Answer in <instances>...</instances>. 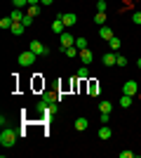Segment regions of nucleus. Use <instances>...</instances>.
Here are the masks:
<instances>
[{
  "mask_svg": "<svg viewBox=\"0 0 141 158\" xmlns=\"http://www.w3.org/2000/svg\"><path fill=\"white\" fill-rule=\"evenodd\" d=\"M14 142H17V132L10 130V127H2V132H0V144L5 146V149H10V146H14Z\"/></svg>",
  "mask_w": 141,
  "mask_h": 158,
  "instance_id": "nucleus-1",
  "label": "nucleus"
},
{
  "mask_svg": "<svg viewBox=\"0 0 141 158\" xmlns=\"http://www.w3.org/2000/svg\"><path fill=\"white\" fill-rule=\"evenodd\" d=\"M28 50H31V52H35L38 57H47V54H49V47H47V45H42L40 40H31Z\"/></svg>",
  "mask_w": 141,
  "mask_h": 158,
  "instance_id": "nucleus-2",
  "label": "nucleus"
},
{
  "mask_svg": "<svg viewBox=\"0 0 141 158\" xmlns=\"http://www.w3.org/2000/svg\"><path fill=\"white\" fill-rule=\"evenodd\" d=\"M35 59H38V54L31 52V50H26V52H21V54H19V64H21V66H33Z\"/></svg>",
  "mask_w": 141,
  "mask_h": 158,
  "instance_id": "nucleus-3",
  "label": "nucleus"
},
{
  "mask_svg": "<svg viewBox=\"0 0 141 158\" xmlns=\"http://www.w3.org/2000/svg\"><path fill=\"white\" fill-rule=\"evenodd\" d=\"M139 92V85H136V80H125L122 83V94H129V97H134Z\"/></svg>",
  "mask_w": 141,
  "mask_h": 158,
  "instance_id": "nucleus-4",
  "label": "nucleus"
},
{
  "mask_svg": "<svg viewBox=\"0 0 141 158\" xmlns=\"http://www.w3.org/2000/svg\"><path fill=\"white\" fill-rule=\"evenodd\" d=\"M101 61H104V66H115L118 64V52H113V50L106 52L104 57H101Z\"/></svg>",
  "mask_w": 141,
  "mask_h": 158,
  "instance_id": "nucleus-5",
  "label": "nucleus"
},
{
  "mask_svg": "<svg viewBox=\"0 0 141 158\" xmlns=\"http://www.w3.org/2000/svg\"><path fill=\"white\" fill-rule=\"evenodd\" d=\"M59 19L66 24V26H75L78 24V17H75L73 12H66V14H59Z\"/></svg>",
  "mask_w": 141,
  "mask_h": 158,
  "instance_id": "nucleus-6",
  "label": "nucleus"
},
{
  "mask_svg": "<svg viewBox=\"0 0 141 158\" xmlns=\"http://www.w3.org/2000/svg\"><path fill=\"white\" fill-rule=\"evenodd\" d=\"M75 45V35H71V33H61V47H73Z\"/></svg>",
  "mask_w": 141,
  "mask_h": 158,
  "instance_id": "nucleus-7",
  "label": "nucleus"
},
{
  "mask_svg": "<svg viewBox=\"0 0 141 158\" xmlns=\"http://www.w3.org/2000/svg\"><path fill=\"white\" fill-rule=\"evenodd\" d=\"M64 28H66V24H64V21H61L59 17H57V19L52 21V33H57V35H61V33H64Z\"/></svg>",
  "mask_w": 141,
  "mask_h": 158,
  "instance_id": "nucleus-8",
  "label": "nucleus"
},
{
  "mask_svg": "<svg viewBox=\"0 0 141 158\" xmlns=\"http://www.w3.org/2000/svg\"><path fill=\"white\" fill-rule=\"evenodd\" d=\"M92 59H94V54H92V50H89V47H87V50H80V61H82V64H92Z\"/></svg>",
  "mask_w": 141,
  "mask_h": 158,
  "instance_id": "nucleus-9",
  "label": "nucleus"
},
{
  "mask_svg": "<svg viewBox=\"0 0 141 158\" xmlns=\"http://www.w3.org/2000/svg\"><path fill=\"white\" fill-rule=\"evenodd\" d=\"M73 127H75L78 132H85V130L89 127V120H87V118H82V116H80V118H78V120L73 123Z\"/></svg>",
  "mask_w": 141,
  "mask_h": 158,
  "instance_id": "nucleus-10",
  "label": "nucleus"
},
{
  "mask_svg": "<svg viewBox=\"0 0 141 158\" xmlns=\"http://www.w3.org/2000/svg\"><path fill=\"white\" fill-rule=\"evenodd\" d=\"M87 90H89V94H92V97H99V94H101V85L96 83V80H89Z\"/></svg>",
  "mask_w": 141,
  "mask_h": 158,
  "instance_id": "nucleus-11",
  "label": "nucleus"
},
{
  "mask_svg": "<svg viewBox=\"0 0 141 158\" xmlns=\"http://www.w3.org/2000/svg\"><path fill=\"white\" fill-rule=\"evenodd\" d=\"M111 135H113V130H111L108 125H101V127H99V139H104V142H106V139H111Z\"/></svg>",
  "mask_w": 141,
  "mask_h": 158,
  "instance_id": "nucleus-12",
  "label": "nucleus"
},
{
  "mask_svg": "<svg viewBox=\"0 0 141 158\" xmlns=\"http://www.w3.org/2000/svg\"><path fill=\"white\" fill-rule=\"evenodd\" d=\"M99 38H104V40H111L113 38V31L108 26H99Z\"/></svg>",
  "mask_w": 141,
  "mask_h": 158,
  "instance_id": "nucleus-13",
  "label": "nucleus"
},
{
  "mask_svg": "<svg viewBox=\"0 0 141 158\" xmlns=\"http://www.w3.org/2000/svg\"><path fill=\"white\" fill-rule=\"evenodd\" d=\"M42 99H45L47 104H57V102H59V94H54V92H45V94H42Z\"/></svg>",
  "mask_w": 141,
  "mask_h": 158,
  "instance_id": "nucleus-14",
  "label": "nucleus"
},
{
  "mask_svg": "<svg viewBox=\"0 0 141 158\" xmlns=\"http://www.w3.org/2000/svg\"><path fill=\"white\" fill-rule=\"evenodd\" d=\"M24 28H26V26H24L21 21H14V24H12V28H10V31H12L14 35H21V33H24Z\"/></svg>",
  "mask_w": 141,
  "mask_h": 158,
  "instance_id": "nucleus-15",
  "label": "nucleus"
},
{
  "mask_svg": "<svg viewBox=\"0 0 141 158\" xmlns=\"http://www.w3.org/2000/svg\"><path fill=\"white\" fill-rule=\"evenodd\" d=\"M78 78H80V80H87V78H89V69H87V64H82V66H80V71H78Z\"/></svg>",
  "mask_w": 141,
  "mask_h": 158,
  "instance_id": "nucleus-16",
  "label": "nucleus"
},
{
  "mask_svg": "<svg viewBox=\"0 0 141 158\" xmlns=\"http://www.w3.org/2000/svg\"><path fill=\"white\" fill-rule=\"evenodd\" d=\"M132 99H134V97H129V94H122V97H120V106H122V109H129V106H132Z\"/></svg>",
  "mask_w": 141,
  "mask_h": 158,
  "instance_id": "nucleus-17",
  "label": "nucleus"
},
{
  "mask_svg": "<svg viewBox=\"0 0 141 158\" xmlns=\"http://www.w3.org/2000/svg\"><path fill=\"white\" fill-rule=\"evenodd\" d=\"M94 24H96V26H104V24H106V12H96V17H94Z\"/></svg>",
  "mask_w": 141,
  "mask_h": 158,
  "instance_id": "nucleus-18",
  "label": "nucleus"
},
{
  "mask_svg": "<svg viewBox=\"0 0 141 158\" xmlns=\"http://www.w3.org/2000/svg\"><path fill=\"white\" fill-rule=\"evenodd\" d=\"M108 45H111V50H113V52H118V50H120V45H122V40H120V38H111V40H108Z\"/></svg>",
  "mask_w": 141,
  "mask_h": 158,
  "instance_id": "nucleus-19",
  "label": "nucleus"
},
{
  "mask_svg": "<svg viewBox=\"0 0 141 158\" xmlns=\"http://www.w3.org/2000/svg\"><path fill=\"white\" fill-rule=\"evenodd\" d=\"M10 17H12L14 21H24V17H26V14H24V10H12V14H10Z\"/></svg>",
  "mask_w": 141,
  "mask_h": 158,
  "instance_id": "nucleus-20",
  "label": "nucleus"
},
{
  "mask_svg": "<svg viewBox=\"0 0 141 158\" xmlns=\"http://www.w3.org/2000/svg\"><path fill=\"white\" fill-rule=\"evenodd\" d=\"M99 111L101 113H111V111H113V104H111V102H101V104H99Z\"/></svg>",
  "mask_w": 141,
  "mask_h": 158,
  "instance_id": "nucleus-21",
  "label": "nucleus"
},
{
  "mask_svg": "<svg viewBox=\"0 0 141 158\" xmlns=\"http://www.w3.org/2000/svg\"><path fill=\"white\" fill-rule=\"evenodd\" d=\"M12 24H14L12 17H5V19H0V28H12Z\"/></svg>",
  "mask_w": 141,
  "mask_h": 158,
  "instance_id": "nucleus-22",
  "label": "nucleus"
},
{
  "mask_svg": "<svg viewBox=\"0 0 141 158\" xmlns=\"http://www.w3.org/2000/svg\"><path fill=\"white\" fill-rule=\"evenodd\" d=\"M14 10H24V7H28V0H12Z\"/></svg>",
  "mask_w": 141,
  "mask_h": 158,
  "instance_id": "nucleus-23",
  "label": "nucleus"
},
{
  "mask_svg": "<svg viewBox=\"0 0 141 158\" xmlns=\"http://www.w3.org/2000/svg\"><path fill=\"white\" fill-rule=\"evenodd\" d=\"M75 47H78V50H87V40L85 38H75Z\"/></svg>",
  "mask_w": 141,
  "mask_h": 158,
  "instance_id": "nucleus-24",
  "label": "nucleus"
},
{
  "mask_svg": "<svg viewBox=\"0 0 141 158\" xmlns=\"http://www.w3.org/2000/svg\"><path fill=\"white\" fill-rule=\"evenodd\" d=\"M26 14H31V17H38V14H40V7L38 5H28V12Z\"/></svg>",
  "mask_w": 141,
  "mask_h": 158,
  "instance_id": "nucleus-25",
  "label": "nucleus"
},
{
  "mask_svg": "<svg viewBox=\"0 0 141 158\" xmlns=\"http://www.w3.org/2000/svg\"><path fill=\"white\" fill-rule=\"evenodd\" d=\"M108 5H106V0H96V12H106Z\"/></svg>",
  "mask_w": 141,
  "mask_h": 158,
  "instance_id": "nucleus-26",
  "label": "nucleus"
},
{
  "mask_svg": "<svg viewBox=\"0 0 141 158\" xmlns=\"http://www.w3.org/2000/svg\"><path fill=\"white\" fill-rule=\"evenodd\" d=\"M132 21H134L136 26H141V12H134V14H132Z\"/></svg>",
  "mask_w": 141,
  "mask_h": 158,
  "instance_id": "nucleus-27",
  "label": "nucleus"
},
{
  "mask_svg": "<svg viewBox=\"0 0 141 158\" xmlns=\"http://www.w3.org/2000/svg\"><path fill=\"white\" fill-rule=\"evenodd\" d=\"M33 19H35V17H31V14H26V17H24V21H21V24H24V26H31V24H33Z\"/></svg>",
  "mask_w": 141,
  "mask_h": 158,
  "instance_id": "nucleus-28",
  "label": "nucleus"
},
{
  "mask_svg": "<svg viewBox=\"0 0 141 158\" xmlns=\"http://www.w3.org/2000/svg\"><path fill=\"white\" fill-rule=\"evenodd\" d=\"M118 66L125 69V66H127V57H120V54H118Z\"/></svg>",
  "mask_w": 141,
  "mask_h": 158,
  "instance_id": "nucleus-29",
  "label": "nucleus"
},
{
  "mask_svg": "<svg viewBox=\"0 0 141 158\" xmlns=\"http://www.w3.org/2000/svg\"><path fill=\"white\" fill-rule=\"evenodd\" d=\"M120 158H134V151H120Z\"/></svg>",
  "mask_w": 141,
  "mask_h": 158,
  "instance_id": "nucleus-30",
  "label": "nucleus"
},
{
  "mask_svg": "<svg viewBox=\"0 0 141 158\" xmlns=\"http://www.w3.org/2000/svg\"><path fill=\"white\" fill-rule=\"evenodd\" d=\"M108 118H111V113H101V123H104V125L108 123Z\"/></svg>",
  "mask_w": 141,
  "mask_h": 158,
  "instance_id": "nucleus-31",
  "label": "nucleus"
},
{
  "mask_svg": "<svg viewBox=\"0 0 141 158\" xmlns=\"http://www.w3.org/2000/svg\"><path fill=\"white\" fill-rule=\"evenodd\" d=\"M28 5H40V0H28Z\"/></svg>",
  "mask_w": 141,
  "mask_h": 158,
  "instance_id": "nucleus-32",
  "label": "nucleus"
},
{
  "mask_svg": "<svg viewBox=\"0 0 141 158\" xmlns=\"http://www.w3.org/2000/svg\"><path fill=\"white\" fill-rule=\"evenodd\" d=\"M40 2H42V5H52L54 0H40Z\"/></svg>",
  "mask_w": 141,
  "mask_h": 158,
  "instance_id": "nucleus-33",
  "label": "nucleus"
},
{
  "mask_svg": "<svg viewBox=\"0 0 141 158\" xmlns=\"http://www.w3.org/2000/svg\"><path fill=\"white\" fill-rule=\"evenodd\" d=\"M136 66H139V69H141V57H139V59H136Z\"/></svg>",
  "mask_w": 141,
  "mask_h": 158,
  "instance_id": "nucleus-34",
  "label": "nucleus"
}]
</instances>
